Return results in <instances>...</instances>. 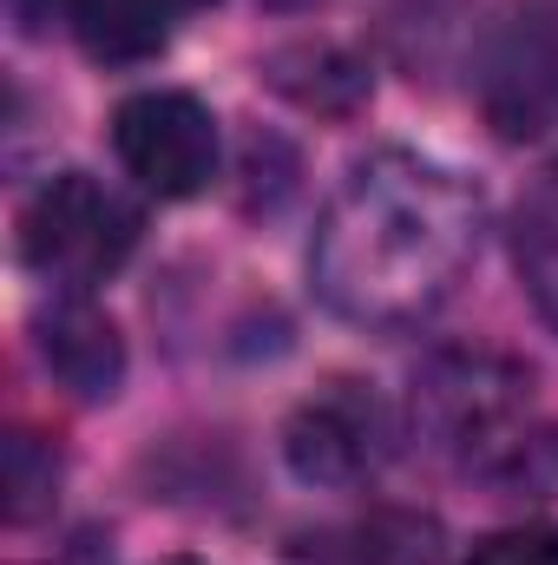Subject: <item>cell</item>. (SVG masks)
Masks as SVG:
<instances>
[{"instance_id": "obj_1", "label": "cell", "mask_w": 558, "mask_h": 565, "mask_svg": "<svg viewBox=\"0 0 558 565\" xmlns=\"http://www.w3.org/2000/svg\"><path fill=\"white\" fill-rule=\"evenodd\" d=\"M480 257V191L420 151H375L329 198L309 250L315 296L362 329L427 322Z\"/></svg>"}, {"instance_id": "obj_2", "label": "cell", "mask_w": 558, "mask_h": 565, "mask_svg": "<svg viewBox=\"0 0 558 565\" xmlns=\"http://www.w3.org/2000/svg\"><path fill=\"white\" fill-rule=\"evenodd\" d=\"M415 422L440 454H460L466 473L539 493L558 480L552 434L533 422V375L493 349H447L415 382Z\"/></svg>"}, {"instance_id": "obj_3", "label": "cell", "mask_w": 558, "mask_h": 565, "mask_svg": "<svg viewBox=\"0 0 558 565\" xmlns=\"http://www.w3.org/2000/svg\"><path fill=\"white\" fill-rule=\"evenodd\" d=\"M139 244V211L99 184L93 171H60L46 178L26 211H20V257L26 270L60 289H93L106 282Z\"/></svg>"}, {"instance_id": "obj_4", "label": "cell", "mask_w": 558, "mask_h": 565, "mask_svg": "<svg viewBox=\"0 0 558 565\" xmlns=\"http://www.w3.org/2000/svg\"><path fill=\"white\" fill-rule=\"evenodd\" d=\"M112 151L151 198H197L217 178V119L191 93H132L112 113Z\"/></svg>"}, {"instance_id": "obj_5", "label": "cell", "mask_w": 558, "mask_h": 565, "mask_svg": "<svg viewBox=\"0 0 558 565\" xmlns=\"http://www.w3.org/2000/svg\"><path fill=\"white\" fill-rule=\"evenodd\" d=\"M382 440H388V427H382L368 395L329 388V395L296 408V422L282 434V454L309 487H348V480H368L382 467Z\"/></svg>"}, {"instance_id": "obj_6", "label": "cell", "mask_w": 558, "mask_h": 565, "mask_svg": "<svg viewBox=\"0 0 558 565\" xmlns=\"http://www.w3.org/2000/svg\"><path fill=\"white\" fill-rule=\"evenodd\" d=\"M558 106V13L552 7H533L513 20V33L500 40L493 53V73H486V113L506 139H526L552 119Z\"/></svg>"}, {"instance_id": "obj_7", "label": "cell", "mask_w": 558, "mask_h": 565, "mask_svg": "<svg viewBox=\"0 0 558 565\" xmlns=\"http://www.w3.org/2000/svg\"><path fill=\"white\" fill-rule=\"evenodd\" d=\"M33 342H40V362L60 388H73L79 402H112L119 382H126V342L112 329L106 309L66 296L53 309H40L33 322Z\"/></svg>"}, {"instance_id": "obj_8", "label": "cell", "mask_w": 558, "mask_h": 565, "mask_svg": "<svg viewBox=\"0 0 558 565\" xmlns=\"http://www.w3.org/2000/svg\"><path fill=\"white\" fill-rule=\"evenodd\" d=\"M164 0H73V33L99 66H139L164 53Z\"/></svg>"}, {"instance_id": "obj_9", "label": "cell", "mask_w": 558, "mask_h": 565, "mask_svg": "<svg viewBox=\"0 0 558 565\" xmlns=\"http://www.w3.org/2000/svg\"><path fill=\"white\" fill-rule=\"evenodd\" d=\"M513 264L533 309L558 329V164L533 178V191L513 211Z\"/></svg>"}, {"instance_id": "obj_10", "label": "cell", "mask_w": 558, "mask_h": 565, "mask_svg": "<svg viewBox=\"0 0 558 565\" xmlns=\"http://www.w3.org/2000/svg\"><path fill=\"white\" fill-rule=\"evenodd\" d=\"M53 480H60L53 447H40L33 434H13L7 440V520L26 526L40 507H53Z\"/></svg>"}, {"instance_id": "obj_11", "label": "cell", "mask_w": 558, "mask_h": 565, "mask_svg": "<svg viewBox=\"0 0 558 565\" xmlns=\"http://www.w3.org/2000/svg\"><path fill=\"white\" fill-rule=\"evenodd\" d=\"M466 565H558V533L552 526H500L473 540Z\"/></svg>"}, {"instance_id": "obj_12", "label": "cell", "mask_w": 558, "mask_h": 565, "mask_svg": "<svg viewBox=\"0 0 558 565\" xmlns=\"http://www.w3.org/2000/svg\"><path fill=\"white\" fill-rule=\"evenodd\" d=\"M13 20H20L26 33H46L53 20L73 26V0H13Z\"/></svg>"}, {"instance_id": "obj_13", "label": "cell", "mask_w": 558, "mask_h": 565, "mask_svg": "<svg viewBox=\"0 0 558 565\" xmlns=\"http://www.w3.org/2000/svg\"><path fill=\"white\" fill-rule=\"evenodd\" d=\"M164 7H204V0H164Z\"/></svg>"}, {"instance_id": "obj_14", "label": "cell", "mask_w": 558, "mask_h": 565, "mask_svg": "<svg viewBox=\"0 0 558 565\" xmlns=\"http://www.w3.org/2000/svg\"><path fill=\"white\" fill-rule=\"evenodd\" d=\"M171 565H191V559H171Z\"/></svg>"}]
</instances>
